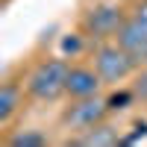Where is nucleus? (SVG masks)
I'll use <instances>...</instances> for the list:
<instances>
[{"instance_id": "f257e3e1", "label": "nucleus", "mask_w": 147, "mask_h": 147, "mask_svg": "<svg viewBox=\"0 0 147 147\" xmlns=\"http://www.w3.org/2000/svg\"><path fill=\"white\" fill-rule=\"evenodd\" d=\"M68 74H71V65L65 59H44V62H38L30 71L27 94L32 100H41V103L59 100L68 88Z\"/></svg>"}, {"instance_id": "f03ea898", "label": "nucleus", "mask_w": 147, "mask_h": 147, "mask_svg": "<svg viewBox=\"0 0 147 147\" xmlns=\"http://www.w3.org/2000/svg\"><path fill=\"white\" fill-rule=\"evenodd\" d=\"M136 68H138L136 59H132L118 41L115 44H109V41L97 44V50H94V71L103 77V82L118 85V82L129 80L132 74H136Z\"/></svg>"}, {"instance_id": "7ed1b4c3", "label": "nucleus", "mask_w": 147, "mask_h": 147, "mask_svg": "<svg viewBox=\"0 0 147 147\" xmlns=\"http://www.w3.org/2000/svg\"><path fill=\"white\" fill-rule=\"evenodd\" d=\"M127 18L129 15H124V9L118 3H97L82 15V32L97 38V41L112 38V35H118V30L124 27Z\"/></svg>"}, {"instance_id": "20e7f679", "label": "nucleus", "mask_w": 147, "mask_h": 147, "mask_svg": "<svg viewBox=\"0 0 147 147\" xmlns=\"http://www.w3.org/2000/svg\"><path fill=\"white\" fill-rule=\"evenodd\" d=\"M109 112H112V109H109V100H103L100 94H94V97H77V100L62 112V124L71 132H82V129H88L94 124H100V121H106Z\"/></svg>"}, {"instance_id": "39448f33", "label": "nucleus", "mask_w": 147, "mask_h": 147, "mask_svg": "<svg viewBox=\"0 0 147 147\" xmlns=\"http://www.w3.org/2000/svg\"><path fill=\"white\" fill-rule=\"evenodd\" d=\"M115 41L124 47V50L136 59V65L141 68V65H147V32L138 27L132 18H127L124 21V27L118 30V35H115Z\"/></svg>"}, {"instance_id": "423d86ee", "label": "nucleus", "mask_w": 147, "mask_h": 147, "mask_svg": "<svg viewBox=\"0 0 147 147\" xmlns=\"http://www.w3.org/2000/svg\"><path fill=\"white\" fill-rule=\"evenodd\" d=\"M100 88H103V77L94 68H82V65L71 68L68 88H65V94L71 100H77V97H94V94H100Z\"/></svg>"}, {"instance_id": "0eeeda50", "label": "nucleus", "mask_w": 147, "mask_h": 147, "mask_svg": "<svg viewBox=\"0 0 147 147\" xmlns=\"http://www.w3.org/2000/svg\"><path fill=\"white\" fill-rule=\"evenodd\" d=\"M118 141H121L118 129L109 127L106 121H100V124H94V127H88V129L77 132L68 144H74V147H115Z\"/></svg>"}, {"instance_id": "6e6552de", "label": "nucleus", "mask_w": 147, "mask_h": 147, "mask_svg": "<svg viewBox=\"0 0 147 147\" xmlns=\"http://www.w3.org/2000/svg\"><path fill=\"white\" fill-rule=\"evenodd\" d=\"M21 103H24V88L18 82L6 80L3 85H0V124H9V121L18 115Z\"/></svg>"}, {"instance_id": "1a4fd4ad", "label": "nucleus", "mask_w": 147, "mask_h": 147, "mask_svg": "<svg viewBox=\"0 0 147 147\" xmlns=\"http://www.w3.org/2000/svg\"><path fill=\"white\" fill-rule=\"evenodd\" d=\"M47 136H41L38 129H21L15 136H9V147H44Z\"/></svg>"}, {"instance_id": "9d476101", "label": "nucleus", "mask_w": 147, "mask_h": 147, "mask_svg": "<svg viewBox=\"0 0 147 147\" xmlns=\"http://www.w3.org/2000/svg\"><path fill=\"white\" fill-rule=\"evenodd\" d=\"M132 94H136L138 100H147V65H141L136 82H132Z\"/></svg>"}, {"instance_id": "9b49d317", "label": "nucleus", "mask_w": 147, "mask_h": 147, "mask_svg": "<svg viewBox=\"0 0 147 147\" xmlns=\"http://www.w3.org/2000/svg\"><path fill=\"white\" fill-rule=\"evenodd\" d=\"M129 18L138 24V27L147 32V0H138L136 6H132V12H129Z\"/></svg>"}, {"instance_id": "f8f14e48", "label": "nucleus", "mask_w": 147, "mask_h": 147, "mask_svg": "<svg viewBox=\"0 0 147 147\" xmlns=\"http://www.w3.org/2000/svg\"><path fill=\"white\" fill-rule=\"evenodd\" d=\"M132 97H136L132 88H129V91H121V94H115V97H109V109H112V112H115V109H127V103L132 100Z\"/></svg>"}]
</instances>
